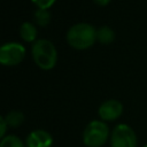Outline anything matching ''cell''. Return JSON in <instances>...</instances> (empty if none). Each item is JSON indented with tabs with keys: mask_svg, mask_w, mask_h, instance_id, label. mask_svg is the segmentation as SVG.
Here are the masks:
<instances>
[{
	"mask_svg": "<svg viewBox=\"0 0 147 147\" xmlns=\"http://www.w3.org/2000/svg\"><path fill=\"white\" fill-rule=\"evenodd\" d=\"M7 126H8V124H7L6 119H5V117H3V116H1V117H0V137H1V138H3V137H5V134H6V130H7Z\"/></svg>",
	"mask_w": 147,
	"mask_h": 147,
	"instance_id": "cell-14",
	"label": "cell"
},
{
	"mask_svg": "<svg viewBox=\"0 0 147 147\" xmlns=\"http://www.w3.org/2000/svg\"><path fill=\"white\" fill-rule=\"evenodd\" d=\"M115 39V33L114 31L108 28V26H102L99 30H96V40L100 41L101 44H110Z\"/></svg>",
	"mask_w": 147,
	"mask_h": 147,
	"instance_id": "cell-9",
	"label": "cell"
},
{
	"mask_svg": "<svg viewBox=\"0 0 147 147\" xmlns=\"http://www.w3.org/2000/svg\"><path fill=\"white\" fill-rule=\"evenodd\" d=\"M20 34H21V38L25 41H34L36 38H37V28L34 24L32 23H23L20 28Z\"/></svg>",
	"mask_w": 147,
	"mask_h": 147,
	"instance_id": "cell-8",
	"label": "cell"
},
{
	"mask_svg": "<svg viewBox=\"0 0 147 147\" xmlns=\"http://www.w3.org/2000/svg\"><path fill=\"white\" fill-rule=\"evenodd\" d=\"M110 144L111 147H137V137L130 126L119 124L113 130Z\"/></svg>",
	"mask_w": 147,
	"mask_h": 147,
	"instance_id": "cell-4",
	"label": "cell"
},
{
	"mask_svg": "<svg viewBox=\"0 0 147 147\" xmlns=\"http://www.w3.org/2000/svg\"><path fill=\"white\" fill-rule=\"evenodd\" d=\"M123 106L117 100H107L99 108V116L103 121H114L122 115Z\"/></svg>",
	"mask_w": 147,
	"mask_h": 147,
	"instance_id": "cell-6",
	"label": "cell"
},
{
	"mask_svg": "<svg viewBox=\"0 0 147 147\" xmlns=\"http://www.w3.org/2000/svg\"><path fill=\"white\" fill-rule=\"evenodd\" d=\"M145 147H147V145H146V146H145Z\"/></svg>",
	"mask_w": 147,
	"mask_h": 147,
	"instance_id": "cell-16",
	"label": "cell"
},
{
	"mask_svg": "<svg viewBox=\"0 0 147 147\" xmlns=\"http://www.w3.org/2000/svg\"><path fill=\"white\" fill-rule=\"evenodd\" d=\"M93 1L99 6H106V5H108L110 2V0H93Z\"/></svg>",
	"mask_w": 147,
	"mask_h": 147,
	"instance_id": "cell-15",
	"label": "cell"
},
{
	"mask_svg": "<svg viewBox=\"0 0 147 147\" xmlns=\"http://www.w3.org/2000/svg\"><path fill=\"white\" fill-rule=\"evenodd\" d=\"M32 57L40 69L51 70L56 64L57 52L53 42L46 39H40L34 41L32 46Z\"/></svg>",
	"mask_w": 147,
	"mask_h": 147,
	"instance_id": "cell-2",
	"label": "cell"
},
{
	"mask_svg": "<svg viewBox=\"0 0 147 147\" xmlns=\"http://www.w3.org/2000/svg\"><path fill=\"white\" fill-rule=\"evenodd\" d=\"M25 48L17 42H8L0 48V62L3 65H16L23 61Z\"/></svg>",
	"mask_w": 147,
	"mask_h": 147,
	"instance_id": "cell-5",
	"label": "cell"
},
{
	"mask_svg": "<svg viewBox=\"0 0 147 147\" xmlns=\"http://www.w3.org/2000/svg\"><path fill=\"white\" fill-rule=\"evenodd\" d=\"M96 40V30L88 23H78L71 26L67 33L68 44L76 49H86Z\"/></svg>",
	"mask_w": 147,
	"mask_h": 147,
	"instance_id": "cell-1",
	"label": "cell"
},
{
	"mask_svg": "<svg viewBox=\"0 0 147 147\" xmlns=\"http://www.w3.org/2000/svg\"><path fill=\"white\" fill-rule=\"evenodd\" d=\"M109 137V129L101 121H92L83 134L84 144L87 147H101Z\"/></svg>",
	"mask_w": 147,
	"mask_h": 147,
	"instance_id": "cell-3",
	"label": "cell"
},
{
	"mask_svg": "<svg viewBox=\"0 0 147 147\" xmlns=\"http://www.w3.org/2000/svg\"><path fill=\"white\" fill-rule=\"evenodd\" d=\"M0 147H25L20 138L16 136H6L0 142Z\"/></svg>",
	"mask_w": 147,
	"mask_h": 147,
	"instance_id": "cell-12",
	"label": "cell"
},
{
	"mask_svg": "<svg viewBox=\"0 0 147 147\" xmlns=\"http://www.w3.org/2000/svg\"><path fill=\"white\" fill-rule=\"evenodd\" d=\"M34 21L40 26L48 25V23L51 21V14H49V11L47 9H38L34 13Z\"/></svg>",
	"mask_w": 147,
	"mask_h": 147,
	"instance_id": "cell-11",
	"label": "cell"
},
{
	"mask_svg": "<svg viewBox=\"0 0 147 147\" xmlns=\"http://www.w3.org/2000/svg\"><path fill=\"white\" fill-rule=\"evenodd\" d=\"M5 119L9 127H18L24 122V115L21 111L13 110L5 116Z\"/></svg>",
	"mask_w": 147,
	"mask_h": 147,
	"instance_id": "cell-10",
	"label": "cell"
},
{
	"mask_svg": "<svg viewBox=\"0 0 147 147\" xmlns=\"http://www.w3.org/2000/svg\"><path fill=\"white\" fill-rule=\"evenodd\" d=\"M56 0H32V2L39 8V9H48Z\"/></svg>",
	"mask_w": 147,
	"mask_h": 147,
	"instance_id": "cell-13",
	"label": "cell"
},
{
	"mask_svg": "<svg viewBox=\"0 0 147 147\" xmlns=\"http://www.w3.org/2000/svg\"><path fill=\"white\" fill-rule=\"evenodd\" d=\"M53 142L52 136L44 130L32 131L26 138L28 147H51Z\"/></svg>",
	"mask_w": 147,
	"mask_h": 147,
	"instance_id": "cell-7",
	"label": "cell"
}]
</instances>
